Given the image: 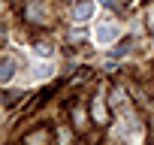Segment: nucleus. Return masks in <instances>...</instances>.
<instances>
[{
  "instance_id": "f257e3e1",
  "label": "nucleus",
  "mask_w": 154,
  "mask_h": 145,
  "mask_svg": "<svg viewBox=\"0 0 154 145\" xmlns=\"http://www.w3.org/2000/svg\"><path fill=\"white\" fill-rule=\"evenodd\" d=\"M118 36H121V24H115V21H103V24H97V30H94L97 45H112Z\"/></svg>"
},
{
  "instance_id": "20e7f679",
  "label": "nucleus",
  "mask_w": 154,
  "mask_h": 145,
  "mask_svg": "<svg viewBox=\"0 0 154 145\" xmlns=\"http://www.w3.org/2000/svg\"><path fill=\"white\" fill-rule=\"evenodd\" d=\"M15 79V60H3L0 63V85H9Z\"/></svg>"
},
{
  "instance_id": "f03ea898",
  "label": "nucleus",
  "mask_w": 154,
  "mask_h": 145,
  "mask_svg": "<svg viewBox=\"0 0 154 145\" xmlns=\"http://www.w3.org/2000/svg\"><path fill=\"white\" fill-rule=\"evenodd\" d=\"M51 72H54V63H51V60H42V63H33V66H30V79H33V82H42V79L51 76Z\"/></svg>"
},
{
  "instance_id": "423d86ee",
  "label": "nucleus",
  "mask_w": 154,
  "mask_h": 145,
  "mask_svg": "<svg viewBox=\"0 0 154 145\" xmlns=\"http://www.w3.org/2000/svg\"><path fill=\"white\" fill-rule=\"evenodd\" d=\"M151 30H154V24H151Z\"/></svg>"
},
{
  "instance_id": "39448f33",
  "label": "nucleus",
  "mask_w": 154,
  "mask_h": 145,
  "mask_svg": "<svg viewBox=\"0 0 154 145\" xmlns=\"http://www.w3.org/2000/svg\"><path fill=\"white\" fill-rule=\"evenodd\" d=\"M94 118H97V121H103V118H106V109H103V103H100V100L94 103Z\"/></svg>"
},
{
  "instance_id": "7ed1b4c3",
  "label": "nucleus",
  "mask_w": 154,
  "mask_h": 145,
  "mask_svg": "<svg viewBox=\"0 0 154 145\" xmlns=\"http://www.w3.org/2000/svg\"><path fill=\"white\" fill-rule=\"evenodd\" d=\"M91 15H94V3H91V0L75 3V9H72V18H75V21H88Z\"/></svg>"
}]
</instances>
